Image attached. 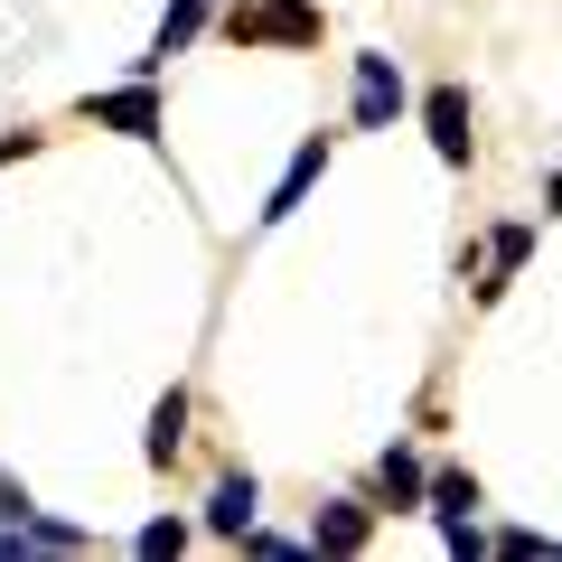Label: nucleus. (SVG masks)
<instances>
[{
    "label": "nucleus",
    "mask_w": 562,
    "mask_h": 562,
    "mask_svg": "<svg viewBox=\"0 0 562 562\" xmlns=\"http://www.w3.org/2000/svg\"><path fill=\"white\" fill-rule=\"evenodd\" d=\"M225 38L235 47H310L319 38V10H301V0H244L225 20Z\"/></svg>",
    "instance_id": "1"
},
{
    "label": "nucleus",
    "mask_w": 562,
    "mask_h": 562,
    "mask_svg": "<svg viewBox=\"0 0 562 562\" xmlns=\"http://www.w3.org/2000/svg\"><path fill=\"white\" fill-rule=\"evenodd\" d=\"M85 113H94L103 132H122V140H160V94H150V76H140V85H113V94H94Z\"/></svg>",
    "instance_id": "2"
},
{
    "label": "nucleus",
    "mask_w": 562,
    "mask_h": 562,
    "mask_svg": "<svg viewBox=\"0 0 562 562\" xmlns=\"http://www.w3.org/2000/svg\"><path fill=\"white\" fill-rule=\"evenodd\" d=\"M394 113H403V76H394V57H357V132H384Z\"/></svg>",
    "instance_id": "3"
},
{
    "label": "nucleus",
    "mask_w": 562,
    "mask_h": 562,
    "mask_svg": "<svg viewBox=\"0 0 562 562\" xmlns=\"http://www.w3.org/2000/svg\"><path fill=\"white\" fill-rule=\"evenodd\" d=\"M469 506H479V487L450 469V479H431V516H441V543L450 553H479V525H469Z\"/></svg>",
    "instance_id": "4"
},
{
    "label": "nucleus",
    "mask_w": 562,
    "mask_h": 562,
    "mask_svg": "<svg viewBox=\"0 0 562 562\" xmlns=\"http://www.w3.org/2000/svg\"><path fill=\"white\" fill-rule=\"evenodd\" d=\"M422 122H431V150H441L450 169H469V94L460 85H441V94L422 103Z\"/></svg>",
    "instance_id": "5"
},
{
    "label": "nucleus",
    "mask_w": 562,
    "mask_h": 562,
    "mask_svg": "<svg viewBox=\"0 0 562 562\" xmlns=\"http://www.w3.org/2000/svg\"><path fill=\"white\" fill-rule=\"evenodd\" d=\"M366 535H375V516L357 497H328L319 525H310V553H366Z\"/></svg>",
    "instance_id": "6"
},
{
    "label": "nucleus",
    "mask_w": 562,
    "mask_h": 562,
    "mask_svg": "<svg viewBox=\"0 0 562 562\" xmlns=\"http://www.w3.org/2000/svg\"><path fill=\"white\" fill-rule=\"evenodd\" d=\"M319 169H328V140H301V160L281 169V188L262 198V225H281V216H291V206H301L310 188H319Z\"/></svg>",
    "instance_id": "7"
},
{
    "label": "nucleus",
    "mask_w": 562,
    "mask_h": 562,
    "mask_svg": "<svg viewBox=\"0 0 562 562\" xmlns=\"http://www.w3.org/2000/svg\"><path fill=\"white\" fill-rule=\"evenodd\" d=\"M206 535H254V479H225L216 497H206Z\"/></svg>",
    "instance_id": "8"
},
{
    "label": "nucleus",
    "mask_w": 562,
    "mask_h": 562,
    "mask_svg": "<svg viewBox=\"0 0 562 562\" xmlns=\"http://www.w3.org/2000/svg\"><path fill=\"white\" fill-rule=\"evenodd\" d=\"M384 497H394V506H422V460H413V450H384Z\"/></svg>",
    "instance_id": "9"
},
{
    "label": "nucleus",
    "mask_w": 562,
    "mask_h": 562,
    "mask_svg": "<svg viewBox=\"0 0 562 562\" xmlns=\"http://www.w3.org/2000/svg\"><path fill=\"white\" fill-rule=\"evenodd\" d=\"M179 422H188V403H179V394H169L160 413H150V460H160V469L179 460Z\"/></svg>",
    "instance_id": "10"
},
{
    "label": "nucleus",
    "mask_w": 562,
    "mask_h": 562,
    "mask_svg": "<svg viewBox=\"0 0 562 562\" xmlns=\"http://www.w3.org/2000/svg\"><path fill=\"white\" fill-rule=\"evenodd\" d=\"M179 543H188V525H179V516H160V525H140V535H132V553H140V562H169Z\"/></svg>",
    "instance_id": "11"
},
{
    "label": "nucleus",
    "mask_w": 562,
    "mask_h": 562,
    "mask_svg": "<svg viewBox=\"0 0 562 562\" xmlns=\"http://www.w3.org/2000/svg\"><path fill=\"white\" fill-rule=\"evenodd\" d=\"M487 262H497V272H516V262H525V225H497V235H487Z\"/></svg>",
    "instance_id": "12"
}]
</instances>
